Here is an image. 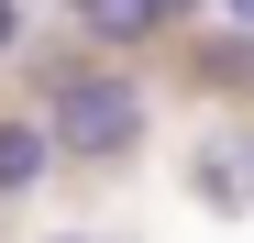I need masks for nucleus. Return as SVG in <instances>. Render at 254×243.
<instances>
[{
    "label": "nucleus",
    "instance_id": "f257e3e1",
    "mask_svg": "<svg viewBox=\"0 0 254 243\" xmlns=\"http://www.w3.org/2000/svg\"><path fill=\"white\" fill-rule=\"evenodd\" d=\"M45 144L56 155H133L144 144V89L133 77H66L56 111H45Z\"/></svg>",
    "mask_w": 254,
    "mask_h": 243
},
{
    "label": "nucleus",
    "instance_id": "f03ea898",
    "mask_svg": "<svg viewBox=\"0 0 254 243\" xmlns=\"http://www.w3.org/2000/svg\"><path fill=\"white\" fill-rule=\"evenodd\" d=\"M56 166V144H45V122H0V199H22V188H45Z\"/></svg>",
    "mask_w": 254,
    "mask_h": 243
},
{
    "label": "nucleus",
    "instance_id": "7ed1b4c3",
    "mask_svg": "<svg viewBox=\"0 0 254 243\" xmlns=\"http://www.w3.org/2000/svg\"><path fill=\"white\" fill-rule=\"evenodd\" d=\"M89 33H111V45H144V33L166 22V0H66Z\"/></svg>",
    "mask_w": 254,
    "mask_h": 243
},
{
    "label": "nucleus",
    "instance_id": "20e7f679",
    "mask_svg": "<svg viewBox=\"0 0 254 243\" xmlns=\"http://www.w3.org/2000/svg\"><path fill=\"white\" fill-rule=\"evenodd\" d=\"M11 33H22V0H0V45H11Z\"/></svg>",
    "mask_w": 254,
    "mask_h": 243
},
{
    "label": "nucleus",
    "instance_id": "39448f33",
    "mask_svg": "<svg viewBox=\"0 0 254 243\" xmlns=\"http://www.w3.org/2000/svg\"><path fill=\"white\" fill-rule=\"evenodd\" d=\"M232 11H243V22H254V0H232Z\"/></svg>",
    "mask_w": 254,
    "mask_h": 243
},
{
    "label": "nucleus",
    "instance_id": "423d86ee",
    "mask_svg": "<svg viewBox=\"0 0 254 243\" xmlns=\"http://www.w3.org/2000/svg\"><path fill=\"white\" fill-rule=\"evenodd\" d=\"M56 243H89V232H56Z\"/></svg>",
    "mask_w": 254,
    "mask_h": 243
}]
</instances>
